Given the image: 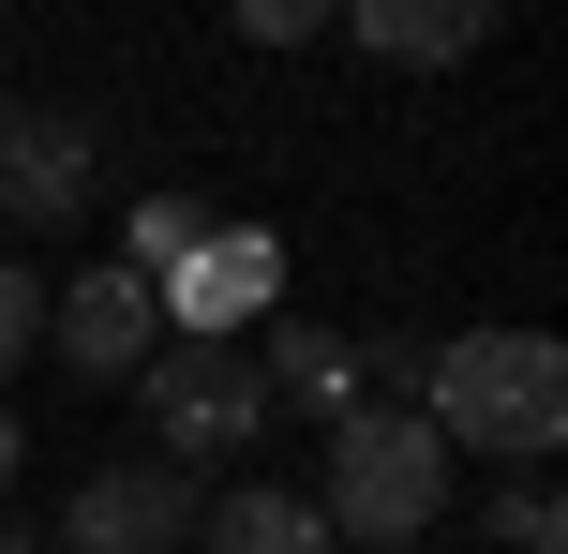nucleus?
Here are the masks:
<instances>
[{"mask_svg": "<svg viewBox=\"0 0 568 554\" xmlns=\"http://www.w3.org/2000/svg\"><path fill=\"white\" fill-rule=\"evenodd\" d=\"M419 420L434 450H509V465H539L568 435V345L554 330H464V345H419Z\"/></svg>", "mask_w": 568, "mask_h": 554, "instance_id": "obj_1", "label": "nucleus"}, {"mask_svg": "<svg viewBox=\"0 0 568 554\" xmlns=\"http://www.w3.org/2000/svg\"><path fill=\"white\" fill-rule=\"evenodd\" d=\"M449 510V450H434L419 405H344L329 420V480H314V525L359 540V554H404Z\"/></svg>", "mask_w": 568, "mask_h": 554, "instance_id": "obj_2", "label": "nucleus"}, {"mask_svg": "<svg viewBox=\"0 0 568 554\" xmlns=\"http://www.w3.org/2000/svg\"><path fill=\"white\" fill-rule=\"evenodd\" d=\"M135 420H150V465H255V435H270V390H255V360L240 345H150V375H135Z\"/></svg>", "mask_w": 568, "mask_h": 554, "instance_id": "obj_3", "label": "nucleus"}, {"mask_svg": "<svg viewBox=\"0 0 568 554\" xmlns=\"http://www.w3.org/2000/svg\"><path fill=\"white\" fill-rule=\"evenodd\" d=\"M90 195H105V135H90V105H16L0 120V225H90Z\"/></svg>", "mask_w": 568, "mask_h": 554, "instance_id": "obj_4", "label": "nucleus"}, {"mask_svg": "<svg viewBox=\"0 0 568 554\" xmlns=\"http://www.w3.org/2000/svg\"><path fill=\"white\" fill-rule=\"evenodd\" d=\"M45 345H60V375H75V390H135L150 345H165V300L105 255V270H75V285H45Z\"/></svg>", "mask_w": 568, "mask_h": 554, "instance_id": "obj_5", "label": "nucleus"}, {"mask_svg": "<svg viewBox=\"0 0 568 554\" xmlns=\"http://www.w3.org/2000/svg\"><path fill=\"white\" fill-rule=\"evenodd\" d=\"M165 330L180 345H240V330H270V300H284V255H270V225H210L195 255L165 270Z\"/></svg>", "mask_w": 568, "mask_h": 554, "instance_id": "obj_6", "label": "nucleus"}, {"mask_svg": "<svg viewBox=\"0 0 568 554\" xmlns=\"http://www.w3.org/2000/svg\"><path fill=\"white\" fill-rule=\"evenodd\" d=\"M195 510H210V495H195L180 465H90L75 495H60V540H45V554H180Z\"/></svg>", "mask_w": 568, "mask_h": 554, "instance_id": "obj_7", "label": "nucleus"}, {"mask_svg": "<svg viewBox=\"0 0 568 554\" xmlns=\"http://www.w3.org/2000/svg\"><path fill=\"white\" fill-rule=\"evenodd\" d=\"M195 540H210V554H344L329 525H314V495H284V480L210 495V510H195Z\"/></svg>", "mask_w": 568, "mask_h": 554, "instance_id": "obj_8", "label": "nucleus"}, {"mask_svg": "<svg viewBox=\"0 0 568 554\" xmlns=\"http://www.w3.org/2000/svg\"><path fill=\"white\" fill-rule=\"evenodd\" d=\"M344 30H359L374 60H479L494 46V0H359Z\"/></svg>", "mask_w": 568, "mask_h": 554, "instance_id": "obj_9", "label": "nucleus"}, {"mask_svg": "<svg viewBox=\"0 0 568 554\" xmlns=\"http://www.w3.org/2000/svg\"><path fill=\"white\" fill-rule=\"evenodd\" d=\"M195 240H210V210H195V195H135V210H120V270H135V285H165Z\"/></svg>", "mask_w": 568, "mask_h": 554, "instance_id": "obj_10", "label": "nucleus"}, {"mask_svg": "<svg viewBox=\"0 0 568 554\" xmlns=\"http://www.w3.org/2000/svg\"><path fill=\"white\" fill-rule=\"evenodd\" d=\"M30 345H45V285H30V270L16 255H0V375H16V360Z\"/></svg>", "mask_w": 568, "mask_h": 554, "instance_id": "obj_11", "label": "nucleus"}, {"mask_svg": "<svg viewBox=\"0 0 568 554\" xmlns=\"http://www.w3.org/2000/svg\"><path fill=\"white\" fill-rule=\"evenodd\" d=\"M494 525H509V554H554V495H539V480H509V510H494Z\"/></svg>", "mask_w": 568, "mask_h": 554, "instance_id": "obj_12", "label": "nucleus"}, {"mask_svg": "<svg viewBox=\"0 0 568 554\" xmlns=\"http://www.w3.org/2000/svg\"><path fill=\"white\" fill-rule=\"evenodd\" d=\"M16 450H30V435H16V405H0V495H16Z\"/></svg>", "mask_w": 568, "mask_h": 554, "instance_id": "obj_13", "label": "nucleus"}, {"mask_svg": "<svg viewBox=\"0 0 568 554\" xmlns=\"http://www.w3.org/2000/svg\"><path fill=\"white\" fill-rule=\"evenodd\" d=\"M0 554H45V540H16V525H0Z\"/></svg>", "mask_w": 568, "mask_h": 554, "instance_id": "obj_14", "label": "nucleus"}, {"mask_svg": "<svg viewBox=\"0 0 568 554\" xmlns=\"http://www.w3.org/2000/svg\"><path fill=\"white\" fill-rule=\"evenodd\" d=\"M0 120H16V75H0Z\"/></svg>", "mask_w": 568, "mask_h": 554, "instance_id": "obj_15", "label": "nucleus"}]
</instances>
